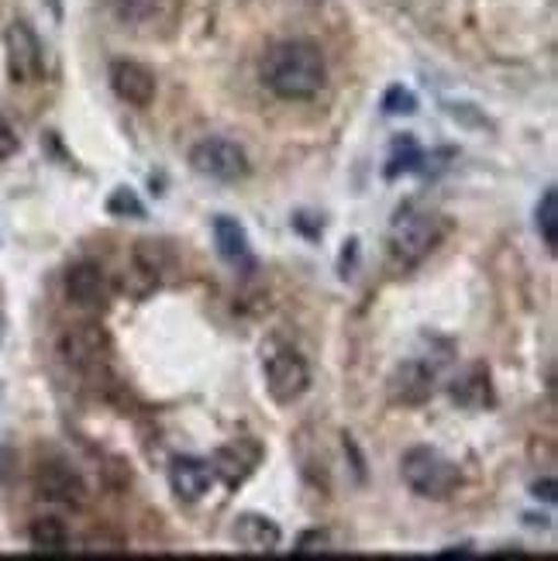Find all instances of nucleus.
I'll list each match as a JSON object with an SVG mask.
<instances>
[{"mask_svg":"<svg viewBox=\"0 0 558 561\" xmlns=\"http://www.w3.org/2000/svg\"><path fill=\"white\" fill-rule=\"evenodd\" d=\"M262 83L283 101H310L328 83V62L324 53L314 42L286 38L276 42L262 59Z\"/></svg>","mask_w":558,"mask_h":561,"instance_id":"obj_1","label":"nucleus"},{"mask_svg":"<svg viewBox=\"0 0 558 561\" xmlns=\"http://www.w3.org/2000/svg\"><path fill=\"white\" fill-rule=\"evenodd\" d=\"M400 476L407 482V490L424 500H452L458 493V485H463V472H458L455 461H448L442 451H434L428 445L403 451Z\"/></svg>","mask_w":558,"mask_h":561,"instance_id":"obj_2","label":"nucleus"},{"mask_svg":"<svg viewBox=\"0 0 558 561\" xmlns=\"http://www.w3.org/2000/svg\"><path fill=\"white\" fill-rule=\"evenodd\" d=\"M442 238V221L439 214L418 210V207H403L397 214V221L390 228V259L407 270V265H418Z\"/></svg>","mask_w":558,"mask_h":561,"instance_id":"obj_3","label":"nucleus"},{"mask_svg":"<svg viewBox=\"0 0 558 561\" xmlns=\"http://www.w3.org/2000/svg\"><path fill=\"white\" fill-rule=\"evenodd\" d=\"M190 165L197 169L201 176L217 180V183H238L249 176V156L238 141L210 135L197 141L190 149Z\"/></svg>","mask_w":558,"mask_h":561,"instance_id":"obj_4","label":"nucleus"},{"mask_svg":"<svg viewBox=\"0 0 558 561\" xmlns=\"http://www.w3.org/2000/svg\"><path fill=\"white\" fill-rule=\"evenodd\" d=\"M262 369H265V389H270V397L283 407L297 403L310 389L307 362L297 348H289V345H276L270 355L262 358Z\"/></svg>","mask_w":558,"mask_h":561,"instance_id":"obj_5","label":"nucleus"},{"mask_svg":"<svg viewBox=\"0 0 558 561\" xmlns=\"http://www.w3.org/2000/svg\"><path fill=\"white\" fill-rule=\"evenodd\" d=\"M35 490L48 503H66V506H80L87 500V482L83 476L69 466V461H42L35 469Z\"/></svg>","mask_w":558,"mask_h":561,"instance_id":"obj_6","label":"nucleus"},{"mask_svg":"<svg viewBox=\"0 0 558 561\" xmlns=\"http://www.w3.org/2000/svg\"><path fill=\"white\" fill-rule=\"evenodd\" d=\"M59 352L62 358L80 373H96L104 369V355H107V337L104 331H96L93 324H80L59 337Z\"/></svg>","mask_w":558,"mask_h":561,"instance_id":"obj_7","label":"nucleus"},{"mask_svg":"<svg viewBox=\"0 0 558 561\" xmlns=\"http://www.w3.org/2000/svg\"><path fill=\"white\" fill-rule=\"evenodd\" d=\"M434 397V369L421 358L400 362L390 376V400L400 407H421Z\"/></svg>","mask_w":558,"mask_h":561,"instance_id":"obj_8","label":"nucleus"},{"mask_svg":"<svg viewBox=\"0 0 558 561\" xmlns=\"http://www.w3.org/2000/svg\"><path fill=\"white\" fill-rule=\"evenodd\" d=\"M8 69L18 83H32L42 72V45L24 21H14L8 28Z\"/></svg>","mask_w":558,"mask_h":561,"instance_id":"obj_9","label":"nucleus"},{"mask_svg":"<svg viewBox=\"0 0 558 561\" xmlns=\"http://www.w3.org/2000/svg\"><path fill=\"white\" fill-rule=\"evenodd\" d=\"M111 87L132 107H149L156 101V77L135 59L111 62Z\"/></svg>","mask_w":558,"mask_h":561,"instance_id":"obj_10","label":"nucleus"},{"mask_svg":"<svg viewBox=\"0 0 558 561\" xmlns=\"http://www.w3.org/2000/svg\"><path fill=\"white\" fill-rule=\"evenodd\" d=\"M214 469L210 461L204 458H193V455H176L169 461V485H173V493L183 500V503H197L207 496L210 482H214Z\"/></svg>","mask_w":558,"mask_h":561,"instance_id":"obj_11","label":"nucleus"},{"mask_svg":"<svg viewBox=\"0 0 558 561\" xmlns=\"http://www.w3.org/2000/svg\"><path fill=\"white\" fill-rule=\"evenodd\" d=\"M66 297L77 307H104L107 300V276L96 262H80L66 273Z\"/></svg>","mask_w":558,"mask_h":561,"instance_id":"obj_12","label":"nucleus"},{"mask_svg":"<svg viewBox=\"0 0 558 561\" xmlns=\"http://www.w3.org/2000/svg\"><path fill=\"white\" fill-rule=\"evenodd\" d=\"M235 534V541L238 548H246L252 554H270L280 548L283 541V530L270 520V517H262V514H241L231 527Z\"/></svg>","mask_w":558,"mask_h":561,"instance_id":"obj_13","label":"nucleus"},{"mask_svg":"<svg viewBox=\"0 0 558 561\" xmlns=\"http://www.w3.org/2000/svg\"><path fill=\"white\" fill-rule=\"evenodd\" d=\"M214 245H217V255H221L225 262H231V265L249 262V234L228 214L214 217Z\"/></svg>","mask_w":558,"mask_h":561,"instance_id":"obj_14","label":"nucleus"},{"mask_svg":"<svg viewBox=\"0 0 558 561\" xmlns=\"http://www.w3.org/2000/svg\"><path fill=\"white\" fill-rule=\"evenodd\" d=\"M455 403H463L469 410H482L493 403V389H490V369L487 365H472L469 376H463L452 386Z\"/></svg>","mask_w":558,"mask_h":561,"instance_id":"obj_15","label":"nucleus"},{"mask_svg":"<svg viewBox=\"0 0 558 561\" xmlns=\"http://www.w3.org/2000/svg\"><path fill=\"white\" fill-rule=\"evenodd\" d=\"M241 445L246 442H238V445H225V448H217L214 461H210V469L214 476H221L228 485H238V482H246V476L255 469V461H259V451H252L249 458L241 455Z\"/></svg>","mask_w":558,"mask_h":561,"instance_id":"obj_16","label":"nucleus"},{"mask_svg":"<svg viewBox=\"0 0 558 561\" xmlns=\"http://www.w3.org/2000/svg\"><path fill=\"white\" fill-rule=\"evenodd\" d=\"M29 541L38 554H62L69 548V530L59 517H38L29 530Z\"/></svg>","mask_w":558,"mask_h":561,"instance_id":"obj_17","label":"nucleus"},{"mask_svg":"<svg viewBox=\"0 0 558 561\" xmlns=\"http://www.w3.org/2000/svg\"><path fill=\"white\" fill-rule=\"evenodd\" d=\"M535 225H538V234L545 245L555 252L558 249V190L548 186L538 201V210H535Z\"/></svg>","mask_w":558,"mask_h":561,"instance_id":"obj_18","label":"nucleus"},{"mask_svg":"<svg viewBox=\"0 0 558 561\" xmlns=\"http://www.w3.org/2000/svg\"><path fill=\"white\" fill-rule=\"evenodd\" d=\"M111 217H145V204L138 201V193L132 186H117L107 201Z\"/></svg>","mask_w":558,"mask_h":561,"instance_id":"obj_19","label":"nucleus"},{"mask_svg":"<svg viewBox=\"0 0 558 561\" xmlns=\"http://www.w3.org/2000/svg\"><path fill=\"white\" fill-rule=\"evenodd\" d=\"M159 0H111V11L117 21L125 24H138V21H149L152 11H156Z\"/></svg>","mask_w":558,"mask_h":561,"instance_id":"obj_20","label":"nucleus"},{"mask_svg":"<svg viewBox=\"0 0 558 561\" xmlns=\"http://www.w3.org/2000/svg\"><path fill=\"white\" fill-rule=\"evenodd\" d=\"M328 551H331V534H328V530H321V527L304 530L300 538H297V548H294V554H300V558L328 554Z\"/></svg>","mask_w":558,"mask_h":561,"instance_id":"obj_21","label":"nucleus"},{"mask_svg":"<svg viewBox=\"0 0 558 561\" xmlns=\"http://www.w3.org/2000/svg\"><path fill=\"white\" fill-rule=\"evenodd\" d=\"M383 111L386 114H414L418 111V96L403 90V87H390L383 93Z\"/></svg>","mask_w":558,"mask_h":561,"instance_id":"obj_22","label":"nucleus"},{"mask_svg":"<svg viewBox=\"0 0 558 561\" xmlns=\"http://www.w3.org/2000/svg\"><path fill=\"white\" fill-rule=\"evenodd\" d=\"M421 159H424V152L418 149V145L414 141H410L407 145V156H394L390 159V165H386V176H400V173H410V169H418L421 165Z\"/></svg>","mask_w":558,"mask_h":561,"instance_id":"obj_23","label":"nucleus"},{"mask_svg":"<svg viewBox=\"0 0 558 561\" xmlns=\"http://www.w3.org/2000/svg\"><path fill=\"white\" fill-rule=\"evenodd\" d=\"M18 152V138H14V131L8 128V125H0V162H4L8 156H14Z\"/></svg>","mask_w":558,"mask_h":561,"instance_id":"obj_24","label":"nucleus"},{"mask_svg":"<svg viewBox=\"0 0 558 561\" xmlns=\"http://www.w3.org/2000/svg\"><path fill=\"white\" fill-rule=\"evenodd\" d=\"M531 493H535V500H545V503H555V479H542L531 485Z\"/></svg>","mask_w":558,"mask_h":561,"instance_id":"obj_25","label":"nucleus"}]
</instances>
